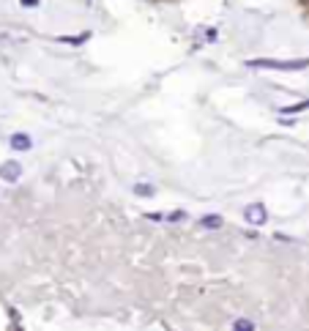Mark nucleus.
<instances>
[{"mask_svg":"<svg viewBox=\"0 0 309 331\" xmlns=\"http://www.w3.org/2000/svg\"><path fill=\"white\" fill-rule=\"evenodd\" d=\"M249 68H274V72H301L309 68V58H298V60H271V58H254L246 60Z\"/></svg>","mask_w":309,"mask_h":331,"instance_id":"1","label":"nucleus"},{"mask_svg":"<svg viewBox=\"0 0 309 331\" xmlns=\"http://www.w3.org/2000/svg\"><path fill=\"white\" fill-rule=\"evenodd\" d=\"M244 219H246L249 224H254V228H260V224H266L268 219V211L263 202H249L246 208H244Z\"/></svg>","mask_w":309,"mask_h":331,"instance_id":"2","label":"nucleus"},{"mask_svg":"<svg viewBox=\"0 0 309 331\" xmlns=\"http://www.w3.org/2000/svg\"><path fill=\"white\" fill-rule=\"evenodd\" d=\"M0 178L8 181V184H16L22 178V164L20 162H6V164L0 167Z\"/></svg>","mask_w":309,"mask_h":331,"instance_id":"3","label":"nucleus"},{"mask_svg":"<svg viewBox=\"0 0 309 331\" xmlns=\"http://www.w3.org/2000/svg\"><path fill=\"white\" fill-rule=\"evenodd\" d=\"M8 145H11L14 150H30L33 140L25 134V132H14V134H11V140H8Z\"/></svg>","mask_w":309,"mask_h":331,"instance_id":"4","label":"nucleus"},{"mask_svg":"<svg viewBox=\"0 0 309 331\" xmlns=\"http://www.w3.org/2000/svg\"><path fill=\"white\" fill-rule=\"evenodd\" d=\"M200 228H202V230H219V228H222V214L202 216V219H200Z\"/></svg>","mask_w":309,"mask_h":331,"instance_id":"5","label":"nucleus"},{"mask_svg":"<svg viewBox=\"0 0 309 331\" xmlns=\"http://www.w3.org/2000/svg\"><path fill=\"white\" fill-rule=\"evenodd\" d=\"M90 38V33H80V36H58V42L63 44H74V47H80V44H85Z\"/></svg>","mask_w":309,"mask_h":331,"instance_id":"6","label":"nucleus"},{"mask_svg":"<svg viewBox=\"0 0 309 331\" xmlns=\"http://www.w3.org/2000/svg\"><path fill=\"white\" fill-rule=\"evenodd\" d=\"M304 110H309V98H304V102H298V104H290V107H282L279 112L282 115H296V112H304Z\"/></svg>","mask_w":309,"mask_h":331,"instance_id":"7","label":"nucleus"},{"mask_svg":"<svg viewBox=\"0 0 309 331\" xmlns=\"http://www.w3.org/2000/svg\"><path fill=\"white\" fill-rule=\"evenodd\" d=\"M154 186H150V184H134V194H140V197H150L154 194Z\"/></svg>","mask_w":309,"mask_h":331,"instance_id":"8","label":"nucleus"},{"mask_svg":"<svg viewBox=\"0 0 309 331\" xmlns=\"http://www.w3.org/2000/svg\"><path fill=\"white\" fill-rule=\"evenodd\" d=\"M232 328H236V331H241V328L252 331V328H254V323H252V320H236V323H232Z\"/></svg>","mask_w":309,"mask_h":331,"instance_id":"9","label":"nucleus"},{"mask_svg":"<svg viewBox=\"0 0 309 331\" xmlns=\"http://www.w3.org/2000/svg\"><path fill=\"white\" fill-rule=\"evenodd\" d=\"M167 219H170V222H184V219H186V214H184V211H172Z\"/></svg>","mask_w":309,"mask_h":331,"instance_id":"10","label":"nucleus"},{"mask_svg":"<svg viewBox=\"0 0 309 331\" xmlns=\"http://www.w3.org/2000/svg\"><path fill=\"white\" fill-rule=\"evenodd\" d=\"M20 3H22V6H28V8H36L38 0H20Z\"/></svg>","mask_w":309,"mask_h":331,"instance_id":"11","label":"nucleus"}]
</instances>
